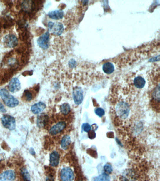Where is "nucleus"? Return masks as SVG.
I'll return each mask as SVG.
<instances>
[{
    "label": "nucleus",
    "instance_id": "23",
    "mask_svg": "<svg viewBox=\"0 0 160 181\" xmlns=\"http://www.w3.org/2000/svg\"><path fill=\"white\" fill-rule=\"evenodd\" d=\"M24 97V99L27 101H31L33 99V94L30 90H24L23 93Z\"/></svg>",
    "mask_w": 160,
    "mask_h": 181
},
{
    "label": "nucleus",
    "instance_id": "18",
    "mask_svg": "<svg viewBox=\"0 0 160 181\" xmlns=\"http://www.w3.org/2000/svg\"><path fill=\"white\" fill-rule=\"evenodd\" d=\"M134 85L137 88L141 89L145 86L146 81L142 77L139 76L135 78L134 81Z\"/></svg>",
    "mask_w": 160,
    "mask_h": 181
},
{
    "label": "nucleus",
    "instance_id": "26",
    "mask_svg": "<svg viewBox=\"0 0 160 181\" xmlns=\"http://www.w3.org/2000/svg\"><path fill=\"white\" fill-rule=\"evenodd\" d=\"M82 128L84 131H86V133H88L91 130V126L88 123H84L82 126Z\"/></svg>",
    "mask_w": 160,
    "mask_h": 181
},
{
    "label": "nucleus",
    "instance_id": "19",
    "mask_svg": "<svg viewBox=\"0 0 160 181\" xmlns=\"http://www.w3.org/2000/svg\"><path fill=\"white\" fill-rule=\"evenodd\" d=\"M71 144V137L68 135H65L62 138L61 141V147L64 150L68 148Z\"/></svg>",
    "mask_w": 160,
    "mask_h": 181
},
{
    "label": "nucleus",
    "instance_id": "3",
    "mask_svg": "<svg viewBox=\"0 0 160 181\" xmlns=\"http://www.w3.org/2000/svg\"><path fill=\"white\" fill-rule=\"evenodd\" d=\"M48 29L49 31L51 32L54 35L59 36L63 33L64 28L63 24L61 23L49 22Z\"/></svg>",
    "mask_w": 160,
    "mask_h": 181
},
{
    "label": "nucleus",
    "instance_id": "16",
    "mask_svg": "<svg viewBox=\"0 0 160 181\" xmlns=\"http://www.w3.org/2000/svg\"><path fill=\"white\" fill-rule=\"evenodd\" d=\"M49 121V117L46 115H40L37 118L38 126L43 128L46 125Z\"/></svg>",
    "mask_w": 160,
    "mask_h": 181
},
{
    "label": "nucleus",
    "instance_id": "20",
    "mask_svg": "<svg viewBox=\"0 0 160 181\" xmlns=\"http://www.w3.org/2000/svg\"><path fill=\"white\" fill-rule=\"evenodd\" d=\"M21 173L23 178L24 181H31L30 175L26 168H22L21 170Z\"/></svg>",
    "mask_w": 160,
    "mask_h": 181
},
{
    "label": "nucleus",
    "instance_id": "22",
    "mask_svg": "<svg viewBox=\"0 0 160 181\" xmlns=\"http://www.w3.org/2000/svg\"><path fill=\"white\" fill-rule=\"evenodd\" d=\"M110 178L109 175L103 173L95 178L94 181H110Z\"/></svg>",
    "mask_w": 160,
    "mask_h": 181
},
{
    "label": "nucleus",
    "instance_id": "9",
    "mask_svg": "<svg viewBox=\"0 0 160 181\" xmlns=\"http://www.w3.org/2000/svg\"><path fill=\"white\" fill-rule=\"evenodd\" d=\"M66 127V123L64 122H60L55 124L49 130V133L52 135H57L64 130Z\"/></svg>",
    "mask_w": 160,
    "mask_h": 181
},
{
    "label": "nucleus",
    "instance_id": "8",
    "mask_svg": "<svg viewBox=\"0 0 160 181\" xmlns=\"http://www.w3.org/2000/svg\"><path fill=\"white\" fill-rule=\"evenodd\" d=\"M73 98L75 103L80 105L83 100V92L80 87H77L74 89L73 92Z\"/></svg>",
    "mask_w": 160,
    "mask_h": 181
},
{
    "label": "nucleus",
    "instance_id": "12",
    "mask_svg": "<svg viewBox=\"0 0 160 181\" xmlns=\"http://www.w3.org/2000/svg\"><path fill=\"white\" fill-rule=\"evenodd\" d=\"M46 104L43 102H39L31 106V111L34 114H38L43 112L45 109Z\"/></svg>",
    "mask_w": 160,
    "mask_h": 181
},
{
    "label": "nucleus",
    "instance_id": "24",
    "mask_svg": "<svg viewBox=\"0 0 160 181\" xmlns=\"http://www.w3.org/2000/svg\"><path fill=\"white\" fill-rule=\"evenodd\" d=\"M103 169H104V170L105 172V173L107 174H109L112 172V167L111 165L109 164H107L105 165L104 167H103Z\"/></svg>",
    "mask_w": 160,
    "mask_h": 181
},
{
    "label": "nucleus",
    "instance_id": "17",
    "mask_svg": "<svg viewBox=\"0 0 160 181\" xmlns=\"http://www.w3.org/2000/svg\"><path fill=\"white\" fill-rule=\"evenodd\" d=\"M102 70L106 74H110L114 72L115 67L113 64L110 62H107L103 64Z\"/></svg>",
    "mask_w": 160,
    "mask_h": 181
},
{
    "label": "nucleus",
    "instance_id": "29",
    "mask_svg": "<svg viewBox=\"0 0 160 181\" xmlns=\"http://www.w3.org/2000/svg\"><path fill=\"white\" fill-rule=\"evenodd\" d=\"M30 153H31V155H35V151H34V149L33 148H31L30 149Z\"/></svg>",
    "mask_w": 160,
    "mask_h": 181
},
{
    "label": "nucleus",
    "instance_id": "2",
    "mask_svg": "<svg viewBox=\"0 0 160 181\" xmlns=\"http://www.w3.org/2000/svg\"><path fill=\"white\" fill-rule=\"evenodd\" d=\"M116 112L117 115L122 119L126 118L129 115L130 107L129 105L125 102H119L116 105Z\"/></svg>",
    "mask_w": 160,
    "mask_h": 181
},
{
    "label": "nucleus",
    "instance_id": "7",
    "mask_svg": "<svg viewBox=\"0 0 160 181\" xmlns=\"http://www.w3.org/2000/svg\"><path fill=\"white\" fill-rule=\"evenodd\" d=\"M4 43L5 46L9 48H14L18 44V39L13 34H8L5 36L4 38Z\"/></svg>",
    "mask_w": 160,
    "mask_h": 181
},
{
    "label": "nucleus",
    "instance_id": "27",
    "mask_svg": "<svg viewBox=\"0 0 160 181\" xmlns=\"http://www.w3.org/2000/svg\"><path fill=\"white\" fill-rule=\"evenodd\" d=\"M96 137V133L94 131H90L88 132V137L90 139H94Z\"/></svg>",
    "mask_w": 160,
    "mask_h": 181
},
{
    "label": "nucleus",
    "instance_id": "15",
    "mask_svg": "<svg viewBox=\"0 0 160 181\" xmlns=\"http://www.w3.org/2000/svg\"><path fill=\"white\" fill-rule=\"evenodd\" d=\"M48 16L52 19L59 20L63 18L64 12L61 10H55L49 12Z\"/></svg>",
    "mask_w": 160,
    "mask_h": 181
},
{
    "label": "nucleus",
    "instance_id": "14",
    "mask_svg": "<svg viewBox=\"0 0 160 181\" xmlns=\"http://www.w3.org/2000/svg\"><path fill=\"white\" fill-rule=\"evenodd\" d=\"M21 7L24 11L29 12L34 9L35 4L31 1H24L22 3Z\"/></svg>",
    "mask_w": 160,
    "mask_h": 181
},
{
    "label": "nucleus",
    "instance_id": "4",
    "mask_svg": "<svg viewBox=\"0 0 160 181\" xmlns=\"http://www.w3.org/2000/svg\"><path fill=\"white\" fill-rule=\"evenodd\" d=\"M4 127L9 130H13L16 128V120L14 117L9 115H4L1 118Z\"/></svg>",
    "mask_w": 160,
    "mask_h": 181
},
{
    "label": "nucleus",
    "instance_id": "1",
    "mask_svg": "<svg viewBox=\"0 0 160 181\" xmlns=\"http://www.w3.org/2000/svg\"><path fill=\"white\" fill-rule=\"evenodd\" d=\"M0 96L5 104L10 108H14L19 105V100L11 95L5 89L0 90Z\"/></svg>",
    "mask_w": 160,
    "mask_h": 181
},
{
    "label": "nucleus",
    "instance_id": "28",
    "mask_svg": "<svg viewBox=\"0 0 160 181\" xmlns=\"http://www.w3.org/2000/svg\"><path fill=\"white\" fill-rule=\"evenodd\" d=\"M6 109L5 108L4 105H2L1 102H0V112H2V113H5V112H6Z\"/></svg>",
    "mask_w": 160,
    "mask_h": 181
},
{
    "label": "nucleus",
    "instance_id": "5",
    "mask_svg": "<svg viewBox=\"0 0 160 181\" xmlns=\"http://www.w3.org/2000/svg\"><path fill=\"white\" fill-rule=\"evenodd\" d=\"M74 177V173L71 168L64 167L61 171L60 178L61 181H72Z\"/></svg>",
    "mask_w": 160,
    "mask_h": 181
},
{
    "label": "nucleus",
    "instance_id": "11",
    "mask_svg": "<svg viewBox=\"0 0 160 181\" xmlns=\"http://www.w3.org/2000/svg\"><path fill=\"white\" fill-rule=\"evenodd\" d=\"M15 172L9 170L0 175V181H12L15 179Z\"/></svg>",
    "mask_w": 160,
    "mask_h": 181
},
{
    "label": "nucleus",
    "instance_id": "25",
    "mask_svg": "<svg viewBox=\"0 0 160 181\" xmlns=\"http://www.w3.org/2000/svg\"><path fill=\"white\" fill-rule=\"evenodd\" d=\"M95 114L99 117H102L105 114V111L102 108H98L95 109Z\"/></svg>",
    "mask_w": 160,
    "mask_h": 181
},
{
    "label": "nucleus",
    "instance_id": "13",
    "mask_svg": "<svg viewBox=\"0 0 160 181\" xmlns=\"http://www.w3.org/2000/svg\"><path fill=\"white\" fill-rule=\"evenodd\" d=\"M60 155L58 152L54 151L50 155V164L51 166L55 167L58 166L59 163Z\"/></svg>",
    "mask_w": 160,
    "mask_h": 181
},
{
    "label": "nucleus",
    "instance_id": "21",
    "mask_svg": "<svg viewBox=\"0 0 160 181\" xmlns=\"http://www.w3.org/2000/svg\"><path fill=\"white\" fill-rule=\"evenodd\" d=\"M60 110L62 114L67 115L70 112L71 110V107L68 104H64L61 106Z\"/></svg>",
    "mask_w": 160,
    "mask_h": 181
},
{
    "label": "nucleus",
    "instance_id": "6",
    "mask_svg": "<svg viewBox=\"0 0 160 181\" xmlns=\"http://www.w3.org/2000/svg\"><path fill=\"white\" fill-rule=\"evenodd\" d=\"M49 33L46 31L43 35L39 38L37 40L38 44L42 48L46 49L49 46Z\"/></svg>",
    "mask_w": 160,
    "mask_h": 181
},
{
    "label": "nucleus",
    "instance_id": "10",
    "mask_svg": "<svg viewBox=\"0 0 160 181\" xmlns=\"http://www.w3.org/2000/svg\"><path fill=\"white\" fill-rule=\"evenodd\" d=\"M9 89L12 93H16L20 90L21 84L18 78H13L12 79L8 85Z\"/></svg>",
    "mask_w": 160,
    "mask_h": 181
}]
</instances>
